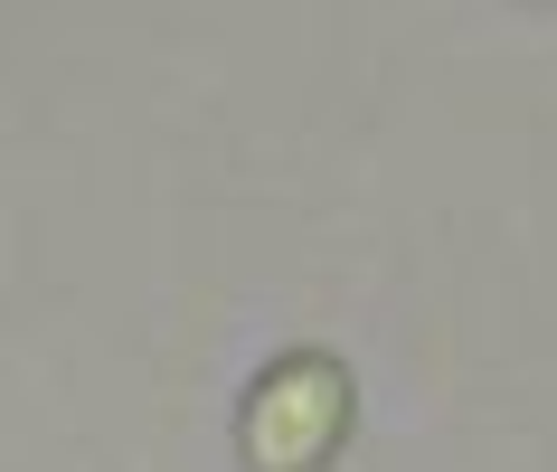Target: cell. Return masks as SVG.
Listing matches in <instances>:
<instances>
[{
  "mask_svg": "<svg viewBox=\"0 0 557 472\" xmlns=\"http://www.w3.org/2000/svg\"><path fill=\"white\" fill-rule=\"evenodd\" d=\"M341 435V378L331 369H284V378L256 397V415H246V444H256V463H312L322 444Z\"/></svg>",
  "mask_w": 557,
  "mask_h": 472,
  "instance_id": "obj_1",
  "label": "cell"
}]
</instances>
